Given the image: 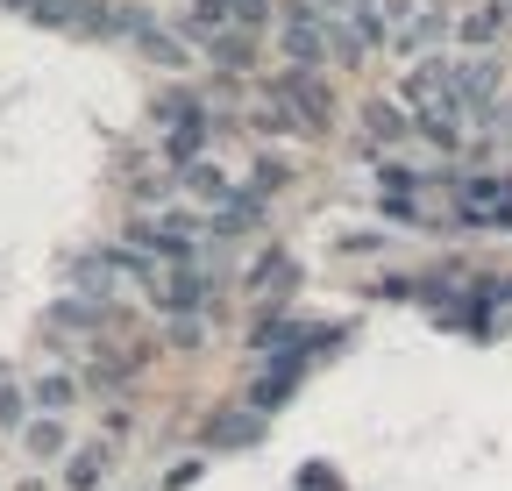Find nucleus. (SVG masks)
<instances>
[{
  "instance_id": "obj_1",
  "label": "nucleus",
  "mask_w": 512,
  "mask_h": 491,
  "mask_svg": "<svg viewBox=\"0 0 512 491\" xmlns=\"http://www.w3.org/2000/svg\"><path fill=\"white\" fill-rule=\"evenodd\" d=\"M456 207L477 228H512V178L505 171H470L463 186H456Z\"/></svg>"
},
{
  "instance_id": "obj_2",
  "label": "nucleus",
  "mask_w": 512,
  "mask_h": 491,
  "mask_svg": "<svg viewBox=\"0 0 512 491\" xmlns=\"http://www.w3.org/2000/svg\"><path fill=\"white\" fill-rule=\"evenodd\" d=\"M278 36H285V50L299 57V65H320V57H328V22L306 15V8H285L278 15Z\"/></svg>"
},
{
  "instance_id": "obj_3",
  "label": "nucleus",
  "mask_w": 512,
  "mask_h": 491,
  "mask_svg": "<svg viewBox=\"0 0 512 491\" xmlns=\"http://www.w3.org/2000/svg\"><path fill=\"white\" fill-rule=\"evenodd\" d=\"M164 114V129H171V164H192V150H200V136H207V121H200V107H192V100H164L157 107Z\"/></svg>"
},
{
  "instance_id": "obj_4",
  "label": "nucleus",
  "mask_w": 512,
  "mask_h": 491,
  "mask_svg": "<svg viewBox=\"0 0 512 491\" xmlns=\"http://www.w3.org/2000/svg\"><path fill=\"white\" fill-rule=\"evenodd\" d=\"M278 100H285V114H292V121H306V129H320V121H328V86L306 79V72H292V79L278 86Z\"/></svg>"
},
{
  "instance_id": "obj_5",
  "label": "nucleus",
  "mask_w": 512,
  "mask_h": 491,
  "mask_svg": "<svg viewBox=\"0 0 512 491\" xmlns=\"http://www.w3.org/2000/svg\"><path fill=\"white\" fill-rule=\"evenodd\" d=\"M214 442H221V449H242V442H256V413H249V420H242V413L214 420Z\"/></svg>"
},
{
  "instance_id": "obj_6",
  "label": "nucleus",
  "mask_w": 512,
  "mask_h": 491,
  "mask_svg": "<svg viewBox=\"0 0 512 491\" xmlns=\"http://www.w3.org/2000/svg\"><path fill=\"white\" fill-rule=\"evenodd\" d=\"M36 406H43V413L72 406V378H36Z\"/></svg>"
},
{
  "instance_id": "obj_7",
  "label": "nucleus",
  "mask_w": 512,
  "mask_h": 491,
  "mask_svg": "<svg viewBox=\"0 0 512 491\" xmlns=\"http://www.w3.org/2000/svg\"><path fill=\"white\" fill-rule=\"evenodd\" d=\"M29 449H36V456H57V449H64V427H57V420H36V427H29Z\"/></svg>"
},
{
  "instance_id": "obj_8",
  "label": "nucleus",
  "mask_w": 512,
  "mask_h": 491,
  "mask_svg": "<svg viewBox=\"0 0 512 491\" xmlns=\"http://www.w3.org/2000/svg\"><path fill=\"white\" fill-rule=\"evenodd\" d=\"M100 470H107V449H93V456H79V463H72V491H86V484H100Z\"/></svg>"
},
{
  "instance_id": "obj_9",
  "label": "nucleus",
  "mask_w": 512,
  "mask_h": 491,
  "mask_svg": "<svg viewBox=\"0 0 512 491\" xmlns=\"http://www.w3.org/2000/svg\"><path fill=\"white\" fill-rule=\"evenodd\" d=\"M335 8H342V0H335ZM349 8H363V0H349Z\"/></svg>"
}]
</instances>
